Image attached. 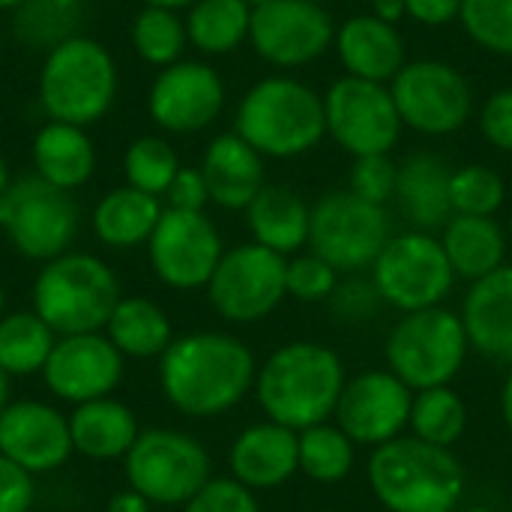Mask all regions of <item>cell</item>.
<instances>
[{
    "label": "cell",
    "mask_w": 512,
    "mask_h": 512,
    "mask_svg": "<svg viewBox=\"0 0 512 512\" xmlns=\"http://www.w3.org/2000/svg\"><path fill=\"white\" fill-rule=\"evenodd\" d=\"M255 375L258 363L249 345L219 330L177 336L159 357L165 402L192 420H213L237 408L255 387Z\"/></svg>",
    "instance_id": "1"
},
{
    "label": "cell",
    "mask_w": 512,
    "mask_h": 512,
    "mask_svg": "<svg viewBox=\"0 0 512 512\" xmlns=\"http://www.w3.org/2000/svg\"><path fill=\"white\" fill-rule=\"evenodd\" d=\"M345 384V366L333 348L288 342L258 366L252 390L267 420L303 432L330 423Z\"/></svg>",
    "instance_id": "2"
},
{
    "label": "cell",
    "mask_w": 512,
    "mask_h": 512,
    "mask_svg": "<svg viewBox=\"0 0 512 512\" xmlns=\"http://www.w3.org/2000/svg\"><path fill=\"white\" fill-rule=\"evenodd\" d=\"M234 132L264 159L303 156L327 135L324 96L300 78L267 75L243 93Z\"/></svg>",
    "instance_id": "3"
},
{
    "label": "cell",
    "mask_w": 512,
    "mask_h": 512,
    "mask_svg": "<svg viewBox=\"0 0 512 512\" xmlns=\"http://www.w3.org/2000/svg\"><path fill=\"white\" fill-rule=\"evenodd\" d=\"M369 489L387 512H459L465 468L453 450L420 438H396L372 450Z\"/></svg>",
    "instance_id": "4"
},
{
    "label": "cell",
    "mask_w": 512,
    "mask_h": 512,
    "mask_svg": "<svg viewBox=\"0 0 512 512\" xmlns=\"http://www.w3.org/2000/svg\"><path fill=\"white\" fill-rule=\"evenodd\" d=\"M117 273L90 252H63L45 261L33 279V312L57 333H102L120 303Z\"/></svg>",
    "instance_id": "5"
},
{
    "label": "cell",
    "mask_w": 512,
    "mask_h": 512,
    "mask_svg": "<svg viewBox=\"0 0 512 512\" xmlns=\"http://www.w3.org/2000/svg\"><path fill=\"white\" fill-rule=\"evenodd\" d=\"M117 63L111 51L84 33H75L45 51L39 69V105L48 120L93 126L117 99Z\"/></svg>",
    "instance_id": "6"
},
{
    "label": "cell",
    "mask_w": 512,
    "mask_h": 512,
    "mask_svg": "<svg viewBox=\"0 0 512 512\" xmlns=\"http://www.w3.org/2000/svg\"><path fill=\"white\" fill-rule=\"evenodd\" d=\"M468 351L471 342L462 315L444 306L402 315L384 345L387 369L414 393L450 387V381L462 372Z\"/></svg>",
    "instance_id": "7"
},
{
    "label": "cell",
    "mask_w": 512,
    "mask_h": 512,
    "mask_svg": "<svg viewBox=\"0 0 512 512\" xmlns=\"http://www.w3.org/2000/svg\"><path fill=\"white\" fill-rule=\"evenodd\" d=\"M123 474L153 507H186L213 480V465L198 438L180 429H144L123 459Z\"/></svg>",
    "instance_id": "8"
},
{
    "label": "cell",
    "mask_w": 512,
    "mask_h": 512,
    "mask_svg": "<svg viewBox=\"0 0 512 512\" xmlns=\"http://www.w3.org/2000/svg\"><path fill=\"white\" fill-rule=\"evenodd\" d=\"M81 210L72 192L54 189L36 174L18 177L0 195V231L27 261H51L72 249Z\"/></svg>",
    "instance_id": "9"
},
{
    "label": "cell",
    "mask_w": 512,
    "mask_h": 512,
    "mask_svg": "<svg viewBox=\"0 0 512 512\" xmlns=\"http://www.w3.org/2000/svg\"><path fill=\"white\" fill-rule=\"evenodd\" d=\"M393 237L387 207L363 201L351 189L330 192L312 204L309 249L339 273L372 270Z\"/></svg>",
    "instance_id": "10"
},
{
    "label": "cell",
    "mask_w": 512,
    "mask_h": 512,
    "mask_svg": "<svg viewBox=\"0 0 512 512\" xmlns=\"http://www.w3.org/2000/svg\"><path fill=\"white\" fill-rule=\"evenodd\" d=\"M456 273L441 246V237L429 231L393 234L372 264V285L381 300L402 315L435 309L453 291Z\"/></svg>",
    "instance_id": "11"
},
{
    "label": "cell",
    "mask_w": 512,
    "mask_h": 512,
    "mask_svg": "<svg viewBox=\"0 0 512 512\" xmlns=\"http://www.w3.org/2000/svg\"><path fill=\"white\" fill-rule=\"evenodd\" d=\"M288 258L258 243L225 249L207 282V300L231 324H255L288 297Z\"/></svg>",
    "instance_id": "12"
},
{
    "label": "cell",
    "mask_w": 512,
    "mask_h": 512,
    "mask_svg": "<svg viewBox=\"0 0 512 512\" xmlns=\"http://www.w3.org/2000/svg\"><path fill=\"white\" fill-rule=\"evenodd\" d=\"M390 93L402 126L420 135H453L474 111L468 78L444 60H408L390 81Z\"/></svg>",
    "instance_id": "13"
},
{
    "label": "cell",
    "mask_w": 512,
    "mask_h": 512,
    "mask_svg": "<svg viewBox=\"0 0 512 512\" xmlns=\"http://www.w3.org/2000/svg\"><path fill=\"white\" fill-rule=\"evenodd\" d=\"M327 135L354 159L390 153L402 138V117L396 111L390 84L342 75L324 93Z\"/></svg>",
    "instance_id": "14"
},
{
    "label": "cell",
    "mask_w": 512,
    "mask_h": 512,
    "mask_svg": "<svg viewBox=\"0 0 512 512\" xmlns=\"http://www.w3.org/2000/svg\"><path fill=\"white\" fill-rule=\"evenodd\" d=\"M222 255V234L207 213L165 207L147 240V261L153 276L174 291L207 288Z\"/></svg>",
    "instance_id": "15"
},
{
    "label": "cell",
    "mask_w": 512,
    "mask_h": 512,
    "mask_svg": "<svg viewBox=\"0 0 512 512\" xmlns=\"http://www.w3.org/2000/svg\"><path fill=\"white\" fill-rule=\"evenodd\" d=\"M336 24L321 3L309 0H267L252 9L249 45L252 51L279 69H297L333 48Z\"/></svg>",
    "instance_id": "16"
},
{
    "label": "cell",
    "mask_w": 512,
    "mask_h": 512,
    "mask_svg": "<svg viewBox=\"0 0 512 512\" xmlns=\"http://www.w3.org/2000/svg\"><path fill=\"white\" fill-rule=\"evenodd\" d=\"M225 108V81L204 60H177L150 84L147 111L168 135H195L219 120Z\"/></svg>",
    "instance_id": "17"
},
{
    "label": "cell",
    "mask_w": 512,
    "mask_h": 512,
    "mask_svg": "<svg viewBox=\"0 0 512 512\" xmlns=\"http://www.w3.org/2000/svg\"><path fill=\"white\" fill-rule=\"evenodd\" d=\"M414 390L390 369H369L351 378L336 405V426L357 447H384L408 429Z\"/></svg>",
    "instance_id": "18"
},
{
    "label": "cell",
    "mask_w": 512,
    "mask_h": 512,
    "mask_svg": "<svg viewBox=\"0 0 512 512\" xmlns=\"http://www.w3.org/2000/svg\"><path fill=\"white\" fill-rule=\"evenodd\" d=\"M126 372V357L111 345L105 333L57 336L42 381L48 393L66 405H84L111 396Z\"/></svg>",
    "instance_id": "19"
},
{
    "label": "cell",
    "mask_w": 512,
    "mask_h": 512,
    "mask_svg": "<svg viewBox=\"0 0 512 512\" xmlns=\"http://www.w3.org/2000/svg\"><path fill=\"white\" fill-rule=\"evenodd\" d=\"M72 453L69 417L60 408L42 399H18L0 411V456L27 474L60 471Z\"/></svg>",
    "instance_id": "20"
},
{
    "label": "cell",
    "mask_w": 512,
    "mask_h": 512,
    "mask_svg": "<svg viewBox=\"0 0 512 512\" xmlns=\"http://www.w3.org/2000/svg\"><path fill=\"white\" fill-rule=\"evenodd\" d=\"M231 477L252 492L285 486L300 471V432L273 420L243 429L228 450Z\"/></svg>",
    "instance_id": "21"
},
{
    "label": "cell",
    "mask_w": 512,
    "mask_h": 512,
    "mask_svg": "<svg viewBox=\"0 0 512 512\" xmlns=\"http://www.w3.org/2000/svg\"><path fill=\"white\" fill-rule=\"evenodd\" d=\"M462 324L474 351L512 366V264L471 282L462 303Z\"/></svg>",
    "instance_id": "22"
},
{
    "label": "cell",
    "mask_w": 512,
    "mask_h": 512,
    "mask_svg": "<svg viewBox=\"0 0 512 512\" xmlns=\"http://www.w3.org/2000/svg\"><path fill=\"white\" fill-rule=\"evenodd\" d=\"M333 48L345 66V75L378 84H390L408 63L399 27L375 18L372 12L351 15L342 27H336Z\"/></svg>",
    "instance_id": "23"
},
{
    "label": "cell",
    "mask_w": 512,
    "mask_h": 512,
    "mask_svg": "<svg viewBox=\"0 0 512 512\" xmlns=\"http://www.w3.org/2000/svg\"><path fill=\"white\" fill-rule=\"evenodd\" d=\"M198 168L204 174L210 204L222 210H246L264 186V156L237 132L216 135Z\"/></svg>",
    "instance_id": "24"
},
{
    "label": "cell",
    "mask_w": 512,
    "mask_h": 512,
    "mask_svg": "<svg viewBox=\"0 0 512 512\" xmlns=\"http://www.w3.org/2000/svg\"><path fill=\"white\" fill-rule=\"evenodd\" d=\"M450 177L453 168L444 156L420 150L399 162L396 180V207L414 231H435L444 228L453 216L450 204Z\"/></svg>",
    "instance_id": "25"
},
{
    "label": "cell",
    "mask_w": 512,
    "mask_h": 512,
    "mask_svg": "<svg viewBox=\"0 0 512 512\" xmlns=\"http://www.w3.org/2000/svg\"><path fill=\"white\" fill-rule=\"evenodd\" d=\"M33 174L51 183L54 189L75 192L90 183L96 174V144L90 141L84 126L48 120L36 129L30 144Z\"/></svg>",
    "instance_id": "26"
},
{
    "label": "cell",
    "mask_w": 512,
    "mask_h": 512,
    "mask_svg": "<svg viewBox=\"0 0 512 512\" xmlns=\"http://www.w3.org/2000/svg\"><path fill=\"white\" fill-rule=\"evenodd\" d=\"M69 435L78 456L93 462H117L126 459V453L141 435V426L126 402L105 396L72 408Z\"/></svg>",
    "instance_id": "27"
},
{
    "label": "cell",
    "mask_w": 512,
    "mask_h": 512,
    "mask_svg": "<svg viewBox=\"0 0 512 512\" xmlns=\"http://www.w3.org/2000/svg\"><path fill=\"white\" fill-rule=\"evenodd\" d=\"M243 213L252 243L273 249L285 258L309 246L312 207L294 189L279 183H264Z\"/></svg>",
    "instance_id": "28"
},
{
    "label": "cell",
    "mask_w": 512,
    "mask_h": 512,
    "mask_svg": "<svg viewBox=\"0 0 512 512\" xmlns=\"http://www.w3.org/2000/svg\"><path fill=\"white\" fill-rule=\"evenodd\" d=\"M162 198L147 195L132 186H117L105 192L93 207V234L108 249L147 246L153 228L162 219Z\"/></svg>",
    "instance_id": "29"
},
{
    "label": "cell",
    "mask_w": 512,
    "mask_h": 512,
    "mask_svg": "<svg viewBox=\"0 0 512 512\" xmlns=\"http://www.w3.org/2000/svg\"><path fill=\"white\" fill-rule=\"evenodd\" d=\"M507 231L495 216H450L441 246L450 258L456 279L477 282L507 264Z\"/></svg>",
    "instance_id": "30"
},
{
    "label": "cell",
    "mask_w": 512,
    "mask_h": 512,
    "mask_svg": "<svg viewBox=\"0 0 512 512\" xmlns=\"http://www.w3.org/2000/svg\"><path fill=\"white\" fill-rule=\"evenodd\" d=\"M102 333L129 360L162 357L174 342L168 312L147 297H120Z\"/></svg>",
    "instance_id": "31"
},
{
    "label": "cell",
    "mask_w": 512,
    "mask_h": 512,
    "mask_svg": "<svg viewBox=\"0 0 512 512\" xmlns=\"http://www.w3.org/2000/svg\"><path fill=\"white\" fill-rule=\"evenodd\" d=\"M189 45L207 57L237 51L249 39L252 9L243 0H198L186 9Z\"/></svg>",
    "instance_id": "32"
},
{
    "label": "cell",
    "mask_w": 512,
    "mask_h": 512,
    "mask_svg": "<svg viewBox=\"0 0 512 512\" xmlns=\"http://www.w3.org/2000/svg\"><path fill=\"white\" fill-rule=\"evenodd\" d=\"M57 333L33 312H6L0 318V369L9 378H30L45 369Z\"/></svg>",
    "instance_id": "33"
},
{
    "label": "cell",
    "mask_w": 512,
    "mask_h": 512,
    "mask_svg": "<svg viewBox=\"0 0 512 512\" xmlns=\"http://www.w3.org/2000/svg\"><path fill=\"white\" fill-rule=\"evenodd\" d=\"M414 438L453 450V444L468 429V405L453 387H432L414 393L411 420H408Z\"/></svg>",
    "instance_id": "34"
},
{
    "label": "cell",
    "mask_w": 512,
    "mask_h": 512,
    "mask_svg": "<svg viewBox=\"0 0 512 512\" xmlns=\"http://www.w3.org/2000/svg\"><path fill=\"white\" fill-rule=\"evenodd\" d=\"M129 39H132L135 54L144 63L159 66V69L183 60V51L189 45L186 21L180 18V12L162 9V6H147V3L135 12Z\"/></svg>",
    "instance_id": "35"
},
{
    "label": "cell",
    "mask_w": 512,
    "mask_h": 512,
    "mask_svg": "<svg viewBox=\"0 0 512 512\" xmlns=\"http://www.w3.org/2000/svg\"><path fill=\"white\" fill-rule=\"evenodd\" d=\"M357 444L336 426L318 423L300 432V474L315 483H339L354 471Z\"/></svg>",
    "instance_id": "36"
},
{
    "label": "cell",
    "mask_w": 512,
    "mask_h": 512,
    "mask_svg": "<svg viewBox=\"0 0 512 512\" xmlns=\"http://www.w3.org/2000/svg\"><path fill=\"white\" fill-rule=\"evenodd\" d=\"M180 168L183 165H180L177 150L162 135H141L123 153L126 186L141 189V192L156 195V198H165V192H168V186Z\"/></svg>",
    "instance_id": "37"
},
{
    "label": "cell",
    "mask_w": 512,
    "mask_h": 512,
    "mask_svg": "<svg viewBox=\"0 0 512 512\" xmlns=\"http://www.w3.org/2000/svg\"><path fill=\"white\" fill-rule=\"evenodd\" d=\"M81 24V9H66L54 0H24L12 12V30L27 48H54L75 36Z\"/></svg>",
    "instance_id": "38"
},
{
    "label": "cell",
    "mask_w": 512,
    "mask_h": 512,
    "mask_svg": "<svg viewBox=\"0 0 512 512\" xmlns=\"http://www.w3.org/2000/svg\"><path fill=\"white\" fill-rule=\"evenodd\" d=\"M507 201V186L501 174L489 165L453 168L450 177V204L453 216H495Z\"/></svg>",
    "instance_id": "39"
},
{
    "label": "cell",
    "mask_w": 512,
    "mask_h": 512,
    "mask_svg": "<svg viewBox=\"0 0 512 512\" xmlns=\"http://www.w3.org/2000/svg\"><path fill=\"white\" fill-rule=\"evenodd\" d=\"M459 21L480 48L512 57V0H462Z\"/></svg>",
    "instance_id": "40"
},
{
    "label": "cell",
    "mask_w": 512,
    "mask_h": 512,
    "mask_svg": "<svg viewBox=\"0 0 512 512\" xmlns=\"http://www.w3.org/2000/svg\"><path fill=\"white\" fill-rule=\"evenodd\" d=\"M288 297L300 303H330L333 291L339 288V270L330 267L315 252L297 255L288 261Z\"/></svg>",
    "instance_id": "41"
},
{
    "label": "cell",
    "mask_w": 512,
    "mask_h": 512,
    "mask_svg": "<svg viewBox=\"0 0 512 512\" xmlns=\"http://www.w3.org/2000/svg\"><path fill=\"white\" fill-rule=\"evenodd\" d=\"M396 180H399V165L390 159V153L354 159L351 192L360 195L363 201L387 207V201H393V195H396Z\"/></svg>",
    "instance_id": "42"
},
{
    "label": "cell",
    "mask_w": 512,
    "mask_h": 512,
    "mask_svg": "<svg viewBox=\"0 0 512 512\" xmlns=\"http://www.w3.org/2000/svg\"><path fill=\"white\" fill-rule=\"evenodd\" d=\"M183 512H261L252 489L237 483L234 477H213Z\"/></svg>",
    "instance_id": "43"
},
{
    "label": "cell",
    "mask_w": 512,
    "mask_h": 512,
    "mask_svg": "<svg viewBox=\"0 0 512 512\" xmlns=\"http://www.w3.org/2000/svg\"><path fill=\"white\" fill-rule=\"evenodd\" d=\"M384 306L381 294L375 291L372 279H348L339 282V288L330 297V309L342 324H363L369 318L378 315V309Z\"/></svg>",
    "instance_id": "44"
},
{
    "label": "cell",
    "mask_w": 512,
    "mask_h": 512,
    "mask_svg": "<svg viewBox=\"0 0 512 512\" xmlns=\"http://www.w3.org/2000/svg\"><path fill=\"white\" fill-rule=\"evenodd\" d=\"M477 123H480L483 138H486L495 150L512 153V87L495 90V93L483 102Z\"/></svg>",
    "instance_id": "45"
},
{
    "label": "cell",
    "mask_w": 512,
    "mask_h": 512,
    "mask_svg": "<svg viewBox=\"0 0 512 512\" xmlns=\"http://www.w3.org/2000/svg\"><path fill=\"white\" fill-rule=\"evenodd\" d=\"M36 501V477L0 456V512H30Z\"/></svg>",
    "instance_id": "46"
},
{
    "label": "cell",
    "mask_w": 512,
    "mask_h": 512,
    "mask_svg": "<svg viewBox=\"0 0 512 512\" xmlns=\"http://www.w3.org/2000/svg\"><path fill=\"white\" fill-rule=\"evenodd\" d=\"M207 204H210V192H207L201 168H180L165 192V207L186 210V213H204Z\"/></svg>",
    "instance_id": "47"
},
{
    "label": "cell",
    "mask_w": 512,
    "mask_h": 512,
    "mask_svg": "<svg viewBox=\"0 0 512 512\" xmlns=\"http://www.w3.org/2000/svg\"><path fill=\"white\" fill-rule=\"evenodd\" d=\"M408 18H414L423 27H444L459 21L462 0H405Z\"/></svg>",
    "instance_id": "48"
},
{
    "label": "cell",
    "mask_w": 512,
    "mask_h": 512,
    "mask_svg": "<svg viewBox=\"0 0 512 512\" xmlns=\"http://www.w3.org/2000/svg\"><path fill=\"white\" fill-rule=\"evenodd\" d=\"M105 512H153V504L147 498H141L138 492L126 489L111 495V501L105 504Z\"/></svg>",
    "instance_id": "49"
},
{
    "label": "cell",
    "mask_w": 512,
    "mask_h": 512,
    "mask_svg": "<svg viewBox=\"0 0 512 512\" xmlns=\"http://www.w3.org/2000/svg\"><path fill=\"white\" fill-rule=\"evenodd\" d=\"M372 15L387 24H399L402 18H408V9L405 0H372Z\"/></svg>",
    "instance_id": "50"
},
{
    "label": "cell",
    "mask_w": 512,
    "mask_h": 512,
    "mask_svg": "<svg viewBox=\"0 0 512 512\" xmlns=\"http://www.w3.org/2000/svg\"><path fill=\"white\" fill-rule=\"evenodd\" d=\"M501 417H504L507 429L512 432V372L507 375V381H504V390H501Z\"/></svg>",
    "instance_id": "51"
},
{
    "label": "cell",
    "mask_w": 512,
    "mask_h": 512,
    "mask_svg": "<svg viewBox=\"0 0 512 512\" xmlns=\"http://www.w3.org/2000/svg\"><path fill=\"white\" fill-rule=\"evenodd\" d=\"M147 6H162V9H174V12H180V9H189L192 3H198V0H144Z\"/></svg>",
    "instance_id": "52"
},
{
    "label": "cell",
    "mask_w": 512,
    "mask_h": 512,
    "mask_svg": "<svg viewBox=\"0 0 512 512\" xmlns=\"http://www.w3.org/2000/svg\"><path fill=\"white\" fill-rule=\"evenodd\" d=\"M9 381H12V378L0 369V411L9 405Z\"/></svg>",
    "instance_id": "53"
},
{
    "label": "cell",
    "mask_w": 512,
    "mask_h": 512,
    "mask_svg": "<svg viewBox=\"0 0 512 512\" xmlns=\"http://www.w3.org/2000/svg\"><path fill=\"white\" fill-rule=\"evenodd\" d=\"M12 183V177H9V165H6V159H3V153H0V195L6 192V186Z\"/></svg>",
    "instance_id": "54"
},
{
    "label": "cell",
    "mask_w": 512,
    "mask_h": 512,
    "mask_svg": "<svg viewBox=\"0 0 512 512\" xmlns=\"http://www.w3.org/2000/svg\"><path fill=\"white\" fill-rule=\"evenodd\" d=\"M24 0H0V12H15Z\"/></svg>",
    "instance_id": "55"
},
{
    "label": "cell",
    "mask_w": 512,
    "mask_h": 512,
    "mask_svg": "<svg viewBox=\"0 0 512 512\" xmlns=\"http://www.w3.org/2000/svg\"><path fill=\"white\" fill-rule=\"evenodd\" d=\"M54 3H60V6H66V9H81V6H84V0H54Z\"/></svg>",
    "instance_id": "56"
},
{
    "label": "cell",
    "mask_w": 512,
    "mask_h": 512,
    "mask_svg": "<svg viewBox=\"0 0 512 512\" xmlns=\"http://www.w3.org/2000/svg\"><path fill=\"white\" fill-rule=\"evenodd\" d=\"M6 315V291H3V285H0V318Z\"/></svg>",
    "instance_id": "57"
},
{
    "label": "cell",
    "mask_w": 512,
    "mask_h": 512,
    "mask_svg": "<svg viewBox=\"0 0 512 512\" xmlns=\"http://www.w3.org/2000/svg\"><path fill=\"white\" fill-rule=\"evenodd\" d=\"M243 3H246V6H249V9H258V6H264V3H267V0H243Z\"/></svg>",
    "instance_id": "58"
},
{
    "label": "cell",
    "mask_w": 512,
    "mask_h": 512,
    "mask_svg": "<svg viewBox=\"0 0 512 512\" xmlns=\"http://www.w3.org/2000/svg\"><path fill=\"white\" fill-rule=\"evenodd\" d=\"M507 237H510V243H512V210H510V219H507Z\"/></svg>",
    "instance_id": "59"
},
{
    "label": "cell",
    "mask_w": 512,
    "mask_h": 512,
    "mask_svg": "<svg viewBox=\"0 0 512 512\" xmlns=\"http://www.w3.org/2000/svg\"><path fill=\"white\" fill-rule=\"evenodd\" d=\"M465 512H492V510H486V507H471V510H465Z\"/></svg>",
    "instance_id": "60"
},
{
    "label": "cell",
    "mask_w": 512,
    "mask_h": 512,
    "mask_svg": "<svg viewBox=\"0 0 512 512\" xmlns=\"http://www.w3.org/2000/svg\"><path fill=\"white\" fill-rule=\"evenodd\" d=\"M309 3H321V6H324V3H327V0H309Z\"/></svg>",
    "instance_id": "61"
}]
</instances>
